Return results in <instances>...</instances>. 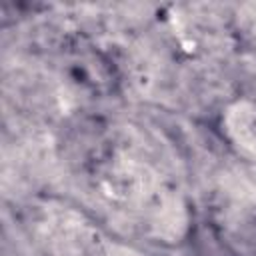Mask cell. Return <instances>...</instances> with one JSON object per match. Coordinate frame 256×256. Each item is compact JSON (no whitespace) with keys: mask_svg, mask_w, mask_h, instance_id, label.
<instances>
[{"mask_svg":"<svg viewBox=\"0 0 256 256\" xmlns=\"http://www.w3.org/2000/svg\"><path fill=\"white\" fill-rule=\"evenodd\" d=\"M222 128L230 144L256 164V104L246 98L232 102L222 116Z\"/></svg>","mask_w":256,"mask_h":256,"instance_id":"cell-1","label":"cell"}]
</instances>
